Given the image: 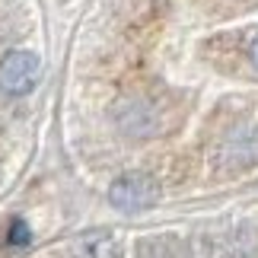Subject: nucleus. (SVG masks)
Returning <instances> with one entry per match:
<instances>
[{"label": "nucleus", "instance_id": "1", "mask_svg": "<svg viewBox=\"0 0 258 258\" xmlns=\"http://www.w3.org/2000/svg\"><path fill=\"white\" fill-rule=\"evenodd\" d=\"M42 80V57L26 48H13L0 57V93L4 96H29Z\"/></svg>", "mask_w": 258, "mask_h": 258}, {"label": "nucleus", "instance_id": "2", "mask_svg": "<svg viewBox=\"0 0 258 258\" xmlns=\"http://www.w3.org/2000/svg\"><path fill=\"white\" fill-rule=\"evenodd\" d=\"M160 201V185L147 172H124L108 185V204L121 214H141Z\"/></svg>", "mask_w": 258, "mask_h": 258}, {"label": "nucleus", "instance_id": "3", "mask_svg": "<svg viewBox=\"0 0 258 258\" xmlns=\"http://www.w3.org/2000/svg\"><path fill=\"white\" fill-rule=\"evenodd\" d=\"M220 163L226 169H249L258 163V124H239L223 137Z\"/></svg>", "mask_w": 258, "mask_h": 258}, {"label": "nucleus", "instance_id": "4", "mask_svg": "<svg viewBox=\"0 0 258 258\" xmlns=\"http://www.w3.org/2000/svg\"><path fill=\"white\" fill-rule=\"evenodd\" d=\"M115 121L121 127L124 134L131 137H147L156 131V115L153 108L144 102V99H124V102H118L115 108Z\"/></svg>", "mask_w": 258, "mask_h": 258}, {"label": "nucleus", "instance_id": "5", "mask_svg": "<svg viewBox=\"0 0 258 258\" xmlns=\"http://www.w3.org/2000/svg\"><path fill=\"white\" fill-rule=\"evenodd\" d=\"M74 258H121V242L108 230H93L77 239Z\"/></svg>", "mask_w": 258, "mask_h": 258}, {"label": "nucleus", "instance_id": "6", "mask_svg": "<svg viewBox=\"0 0 258 258\" xmlns=\"http://www.w3.org/2000/svg\"><path fill=\"white\" fill-rule=\"evenodd\" d=\"M7 245L10 249H29L32 245V230H29V223L23 217H13L7 226Z\"/></svg>", "mask_w": 258, "mask_h": 258}, {"label": "nucleus", "instance_id": "7", "mask_svg": "<svg viewBox=\"0 0 258 258\" xmlns=\"http://www.w3.org/2000/svg\"><path fill=\"white\" fill-rule=\"evenodd\" d=\"M137 258H172V242L169 239H141L137 242Z\"/></svg>", "mask_w": 258, "mask_h": 258}, {"label": "nucleus", "instance_id": "8", "mask_svg": "<svg viewBox=\"0 0 258 258\" xmlns=\"http://www.w3.org/2000/svg\"><path fill=\"white\" fill-rule=\"evenodd\" d=\"M249 61H252V67L258 71V35L252 38V45H249Z\"/></svg>", "mask_w": 258, "mask_h": 258}]
</instances>
